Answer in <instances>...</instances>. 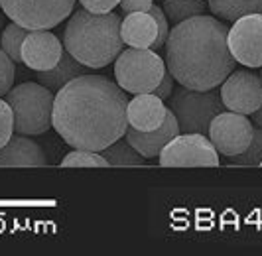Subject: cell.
<instances>
[{"instance_id": "24", "label": "cell", "mask_w": 262, "mask_h": 256, "mask_svg": "<svg viewBox=\"0 0 262 256\" xmlns=\"http://www.w3.org/2000/svg\"><path fill=\"white\" fill-rule=\"evenodd\" d=\"M14 75H16V67L10 55L0 48V97H6V93L12 89Z\"/></svg>"}, {"instance_id": "26", "label": "cell", "mask_w": 262, "mask_h": 256, "mask_svg": "<svg viewBox=\"0 0 262 256\" xmlns=\"http://www.w3.org/2000/svg\"><path fill=\"white\" fill-rule=\"evenodd\" d=\"M150 14L156 18V22H158V38L150 50L158 51L166 46V39H168V36H170V26H168V18H166V14H164V8H160V6H154V4H152Z\"/></svg>"}, {"instance_id": "9", "label": "cell", "mask_w": 262, "mask_h": 256, "mask_svg": "<svg viewBox=\"0 0 262 256\" xmlns=\"http://www.w3.org/2000/svg\"><path fill=\"white\" fill-rule=\"evenodd\" d=\"M252 132L254 124L247 118V115L223 111L211 120L207 136L221 156H235L249 148Z\"/></svg>"}, {"instance_id": "11", "label": "cell", "mask_w": 262, "mask_h": 256, "mask_svg": "<svg viewBox=\"0 0 262 256\" xmlns=\"http://www.w3.org/2000/svg\"><path fill=\"white\" fill-rule=\"evenodd\" d=\"M219 95L227 111L249 116L262 104V79L245 69H235L221 83Z\"/></svg>"}, {"instance_id": "23", "label": "cell", "mask_w": 262, "mask_h": 256, "mask_svg": "<svg viewBox=\"0 0 262 256\" xmlns=\"http://www.w3.org/2000/svg\"><path fill=\"white\" fill-rule=\"evenodd\" d=\"M63 167H106L108 162L101 152H93V150H79L75 148L73 152L66 154V158L61 160Z\"/></svg>"}, {"instance_id": "7", "label": "cell", "mask_w": 262, "mask_h": 256, "mask_svg": "<svg viewBox=\"0 0 262 256\" xmlns=\"http://www.w3.org/2000/svg\"><path fill=\"white\" fill-rule=\"evenodd\" d=\"M75 0H0V8L26 30H50L71 14Z\"/></svg>"}, {"instance_id": "12", "label": "cell", "mask_w": 262, "mask_h": 256, "mask_svg": "<svg viewBox=\"0 0 262 256\" xmlns=\"http://www.w3.org/2000/svg\"><path fill=\"white\" fill-rule=\"evenodd\" d=\"M63 44L48 30H30L22 41V63L34 71H50L61 59Z\"/></svg>"}, {"instance_id": "3", "label": "cell", "mask_w": 262, "mask_h": 256, "mask_svg": "<svg viewBox=\"0 0 262 256\" xmlns=\"http://www.w3.org/2000/svg\"><path fill=\"white\" fill-rule=\"evenodd\" d=\"M118 14H97L81 8L71 14L63 30V48L91 69L106 67L124 48Z\"/></svg>"}, {"instance_id": "4", "label": "cell", "mask_w": 262, "mask_h": 256, "mask_svg": "<svg viewBox=\"0 0 262 256\" xmlns=\"http://www.w3.org/2000/svg\"><path fill=\"white\" fill-rule=\"evenodd\" d=\"M53 91L41 83H20L6 93V102L14 115V132L36 136L52 128L53 116Z\"/></svg>"}, {"instance_id": "16", "label": "cell", "mask_w": 262, "mask_h": 256, "mask_svg": "<svg viewBox=\"0 0 262 256\" xmlns=\"http://www.w3.org/2000/svg\"><path fill=\"white\" fill-rule=\"evenodd\" d=\"M120 36L124 46L148 50L158 38V22L150 12H130L120 22Z\"/></svg>"}, {"instance_id": "20", "label": "cell", "mask_w": 262, "mask_h": 256, "mask_svg": "<svg viewBox=\"0 0 262 256\" xmlns=\"http://www.w3.org/2000/svg\"><path fill=\"white\" fill-rule=\"evenodd\" d=\"M207 8V0H164V14L173 26L205 14Z\"/></svg>"}, {"instance_id": "31", "label": "cell", "mask_w": 262, "mask_h": 256, "mask_svg": "<svg viewBox=\"0 0 262 256\" xmlns=\"http://www.w3.org/2000/svg\"><path fill=\"white\" fill-rule=\"evenodd\" d=\"M260 79H262V75H260Z\"/></svg>"}, {"instance_id": "22", "label": "cell", "mask_w": 262, "mask_h": 256, "mask_svg": "<svg viewBox=\"0 0 262 256\" xmlns=\"http://www.w3.org/2000/svg\"><path fill=\"white\" fill-rule=\"evenodd\" d=\"M262 164V128L254 126L252 140L245 152L229 156V166H260Z\"/></svg>"}, {"instance_id": "6", "label": "cell", "mask_w": 262, "mask_h": 256, "mask_svg": "<svg viewBox=\"0 0 262 256\" xmlns=\"http://www.w3.org/2000/svg\"><path fill=\"white\" fill-rule=\"evenodd\" d=\"M166 61L154 50L128 48L118 53L115 61L117 85L126 93H152L166 73Z\"/></svg>"}, {"instance_id": "13", "label": "cell", "mask_w": 262, "mask_h": 256, "mask_svg": "<svg viewBox=\"0 0 262 256\" xmlns=\"http://www.w3.org/2000/svg\"><path fill=\"white\" fill-rule=\"evenodd\" d=\"M178 134H180V124H178L173 113L168 109L164 122H162L156 130L140 132V130H134V128L128 126L126 132H124V138H126V142L130 144L134 150H138L144 158L150 160V158L160 156L162 148H164L171 138H176Z\"/></svg>"}, {"instance_id": "30", "label": "cell", "mask_w": 262, "mask_h": 256, "mask_svg": "<svg viewBox=\"0 0 262 256\" xmlns=\"http://www.w3.org/2000/svg\"><path fill=\"white\" fill-rule=\"evenodd\" d=\"M250 116H252V120H250V122H252L254 126L262 128V104H260V106H258V109H256V111H254V113H252Z\"/></svg>"}, {"instance_id": "27", "label": "cell", "mask_w": 262, "mask_h": 256, "mask_svg": "<svg viewBox=\"0 0 262 256\" xmlns=\"http://www.w3.org/2000/svg\"><path fill=\"white\" fill-rule=\"evenodd\" d=\"M79 4L85 10H89V12L105 14V12H111L117 4H120V0H79Z\"/></svg>"}, {"instance_id": "1", "label": "cell", "mask_w": 262, "mask_h": 256, "mask_svg": "<svg viewBox=\"0 0 262 256\" xmlns=\"http://www.w3.org/2000/svg\"><path fill=\"white\" fill-rule=\"evenodd\" d=\"M126 106V91L117 83L101 75H81L57 91L52 126L69 146L101 152L124 136Z\"/></svg>"}, {"instance_id": "25", "label": "cell", "mask_w": 262, "mask_h": 256, "mask_svg": "<svg viewBox=\"0 0 262 256\" xmlns=\"http://www.w3.org/2000/svg\"><path fill=\"white\" fill-rule=\"evenodd\" d=\"M14 134V115L10 104L0 97V148L12 138Z\"/></svg>"}, {"instance_id": "32", "label": "cell", "mask_w": 262, "mask_h": 256, "mask_svg": "<svg viewBox=\"0 0 262 256\" xmlns=\"http://www.w3.org/2000/svg\"><path fill=\"white\" fill-rule=\"evenodd\" d=\"M260 166H262V164H260Z\"/></svg>"}, {"instance_id": "8", "label": "cell", "mask_w": 262, "mask_h": 256, "mask_svg": "<svg viewBox=\"0 0 262 256\" xmlns=\"http://www.w3.org/2000/svg\"><path fill=\"white\" fill-rule=\"evenodd\" d=\"M158 162L166 167L219 166V152L211 144L209 136L180 132L162 148Z\"/></svg>"}, {"instance_id": "28", "label": "cell", "mask_w": 262, "mask_h": 256, "mask_svg": "<svg viewBox=\"0 0 262 256\" xmlns=\"http://www.w3.org/2000/svg\"><path fill=\"white\" fill-rule=\"evenodd\" d=\"M173 81H176V79L171 77L170 71H166L164 77H162V81H160V85H158L152 93H154L156 97H160L162 101H168V99H170V95L173 93Z\"/></svg>"}, {"instance_id": "15", "label": "cell", "mask_w": 262, "mask_h": 256, "mask_svg": "<svg viewBox=\"0 0 262 256\" xmlns=\"http://www.w3.org/2000/svg\"><path fill=\"white\" fill-rule=\"evenodd\" d=\"M46 164V152L26 134H12V138L0 148V167H36Z\"/></svg>"}, {"instance_id": "18", "label": "cell", "mask_w": 262, "mask_h": 256, "mask_svg": "<svg viewBox=\"0 0 262 256\" xmlns=\"http://www.w3.org/2000/svg\"><path fill=\"white\" fill-rule=\"evenodd\" d=\"M207 6L223 22H235L247 14H262V0H207Z\"/></svg>"}, {"instance_id": "10", "label": "cell", "mask_w": 262, "mask_h": 256, "mask_svg": "<svg viewBox=\"0 0 262 256\" xmlns=\"http://www.w3.org/2000/svg\"><path fill=\"white\" fill-rule=\"evenodd\" d=\"M227 39L236 63L262 67V14H247L235 20Z\"/></svg>"}, {"instance_id": "2", "label": "cell", "mask_w": 262, "mask_h": 256, "mask_svg": "<svg viewBox=\"0 0 262 256\" xmlns=\"http://www.w3.org/2000/svg\"><path fill=\"white\" fill-rule=\"evenodd\" d=\"M227 38V22L215 16L201 14L176 24L166 39V69L187 89L219 87L236 67Z\"/></svg>"}, {"instance_id": "29", "label": "cell", "mask_w": 262, "mask_h": 256, "mask_svg": "<svg viewBox=\"0 0 262 256\" xmlns=\"http://www.w3.org/2000/svg\"><path fill=\"white\" fill-rule=\"evenodd\" d=\"M154 0H120V8L126 14L130 12H150Z\"/></svg>"}, {"instance_id": "21", "label": "cell", "mask_w": 262, "mask_h": 256, "mask_svg": "<svg viewBox=\"0 0 262 256\" xmlns=\"http://www.w3.org/2000/svg\"><path fill=\"white\" fill-rule=\"evenodd\" d=\"M30 30L22 28L16 22H10L8 26L2 28V36H0V48L10 55L14 63H22V57H20V50H22V41L26 38V34Z\"/></svg>"}, {"instance_id": "14", "label": "cell", "mask_w": 262, "mask_h": 256, "mask_svg": "<svg viewBox=\"0 0 262 256\" xmlns=\"http://www.w3.org/2000/svg\"><path fill=\"white\" fill-rule=\"evenodd\" d=\"M166 113H168V106L154 93H138L132 97V101H128V106H126L128 126L140 132L156 130L164 122Z\"/></svg>"}, {"instance_id": "19", "label": "cell", "mask_w": 262, "mask_h": 256, "mask_svg": "<svg viewBox=\"0 0 262 256\" xmlns=\"http://www.w3.org/2000/svg\"><path fill=\"white\" fill-rule=\"evenodd\" d=\"M101 154L105 156V160L108 162V166L113 167H132V166H144L146 158L138 150H134L130 144L124 140H115L113 144H108L105 150H101Z\"/></svg>"}, {"instance_id": "5", "label": "cell", "mask_w": 262, "mask_h": 256, "mask_svg": "<svg viewBox=\"0 0 262 256\" xmlns=\"http://www.w3.org/2000/svg\"><path fill=\"white\" fill-rule=\"evenodd\" d=\"M168 109L176 116L180 132L205 136L209 132L211 120L219 113L227 111L217 89L197 91L187 87H180L171 93L168 99Z\"/></svg>"}, {"instance_id": "17", "label": "cell", "mask_w": 262, "mask_h": 256, "mask_svg": "<svg viewBox=\"0 0 262 256\" xmlns=\"http://www.w3.org/2000/svg\"><path fill=\"white\" fill-rule=\"evenodd\" d=\"M81 75H87V65H83L77 61L69 51L63 48L61 59L57 61V65L50 69V71H36V81L46 85L48 89L59 91L61 87H66L69 81L77 79Z\"/></svg>"}]
</instances>
